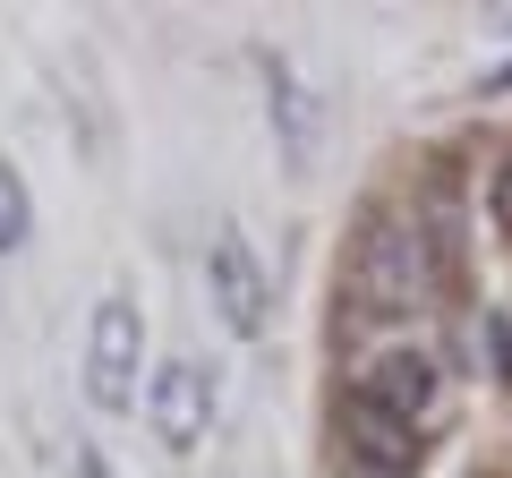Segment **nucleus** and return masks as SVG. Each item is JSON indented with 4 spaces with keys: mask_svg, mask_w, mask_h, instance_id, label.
I'll return each mask as SVG.
<instances>
[{
    "mask_svg": "<svg viewBox=\"0 0 512 478\" xmlns=\"http://www.w3.org/2000/svg\"><path fill=\"white\" fill-rule=\"evenodd\" d=\"M350 291H359V308L376 316H410L427 299V248H419V222H393L376 214L359 231V248H350Z\"/></svg>",
    "mask_w": 512,
    "mask_h": 478,
    "instance_id": "f257e3e1",
    "label": "nucleus"
},
{
    "mask_svg": "<svg viewBox=\"0 0 512 478\" xmlns=\"http://www.w3.org/2000/svg\"><path fill=\"white\" fill-rule=\"evenodd\" d=\"M137 368H146V308L128 291H111L86 325V402L94 410H137Z\"/></svg>",
    "mask_w": 512,
    "mask_h": 478,
    "instance_id": "f03ea898",
    "label": "nucleus"
},
{
    "mask_svg": "<svg viewBox=\"0 0 512 478\" xmlns=\"http://www.w3.org/2000/svg\"><path fill=\"white\" fill-rule=\"evenodd\" d=\"M205 299H214V316L239 333V342H256V333L274 325V282H265L256 248L231 231V222L205 239Z\"/></svg>",
    "mask_w": 512,
    "mask_h": 478,
    "instance_id": "7ed1b4c3",
    "label": "nucleus"
},
{
    "mask_svg": "<svg viewBox=\"0 0 512 478\" xmlns=\"http://www.w3.org/2000/svg\"><path fill=\"white\" fill-rule=\"evenodd\" d=\"M350 393L359 402H384V410H402V419H427L444 393V359L427 342H376L359 359V376H350Z\"/></svg>",
    "mask_w": 512,
    "mask_h": 478,
    "instance_id": "20e7f679",
    "label": "nucleus"
},
{
    "mask_svg": "<svg viewBox=\"0 0 512 478\" xmlns=\"http://www.w3.org/2000/svg\"><path fill=\"white\" fill-rule=\"evenodd\" d=\"M342 444H350L359 470H384V478H410L427 461L419 419H402V410H384V402H359V393H342Z\"/></svg>",
    "mask_w": 512,
    "mask_h": 478,
    "instance_id": "39448f33",
    "label": "nucleus"
},
{
    "mask_svg": "<svg viewBox=\"0 0 512 478\" xmlns=\"http://www.w3.org/2000/svg\"><path fill=\"white\" fill-rule=\"evenodd\" d=\"M146 419H154V436H163L171 453H188V444L214 427V376H205L197 359H163V368L146 376Z\"/></svg>",
    "mask_w": 512,
    "mask_h": 478,
    "instance_id": "423d86ee",
    "label": "nucleus"
},
{
    "mask_svg": "<svg viewBox=\"0 0 512 478\" xmlns=\"http://www.w3.org/2000/svg\"><path fill=\"white\" fill-rule=\"evenodd\" d=\"M265 111H274V137H282V163L291 171H308V154H316V103H308V86H299L282 60H265Z\"/></svg>",
    "mask_w": 512,
    "mask_h": 478,
    "instance_id": "0eeeda50",
    "label": "nucleus"
},
{
    "mask_svg": "<svg viewBox=\"0 0 512 478\" xmlns=\"http://www.w3.org/2000/svg\"><path fill=\"white\" fill-rule=\"evenodd\" d=\"M35 239V197H26V171L0 154V257H18Z\"/></svg>",
    "mask_w": 512,
    "mask_h": 478,
    "instance_id": "6e6552de",
    "label": "nucleus"
},
{
    "mask_svg": "<svg viewBox=\"0 0 512 478\" xmlns=\"http://www.w3.org/2000/svg\"><path fill=\"white\" fill-rule=\"evenodd\" d=\"M69 478H111V461L94 453V444H69Z\"/></svg>",
    "mask_w": 512,
    "mask_h": 478,
    "instance_id": "1a4fd4ad",
    "label": "nucleus"
},
{
    "mask_svg": "<svg viewBox=\"0 0 512 478\" xmlns=\"http://www.w3.org/2000/svg\"><path fill=\"white\" fill-rule=\"evenodd\" d=\"M495 222L512 231V154H504V171H495Z\"/></svg>",
    "mask_w": 512,
    "mask_h": 478,
    "instance_id": "9d476101",
    "label": "nucleus"
},
{
    "mask_svg": "<svg viewBox=\"0 0 512 478\" xmlns=\"http://www.w3.org/2000/svg\"><path fill=\"white\" fill-rule=\"evenodd\" d=\"M495 350H504L495 368H504V385H512V316H495Z\"/></svg>",
    "mask_w": 512,
    "mask_h": 478,
    "instance_id": "9b49d317",
    "label": "nucleus"
},
{
    "mask_svg": "<svg viewBox=\"0 0 512 478\" xmlns=\"http://www.w3.org/2000/svg\"><path fill=\"white\" fill-rule=\"evenodd\" d=\"M342 478H384V470H359V461H350V470H342Z\"/></svg>",
    "mask_w": 512,
    "mask_h": 478,
    "instance_id": "f8f14e48",
    "label": "nucleus"
}]
</instances>
